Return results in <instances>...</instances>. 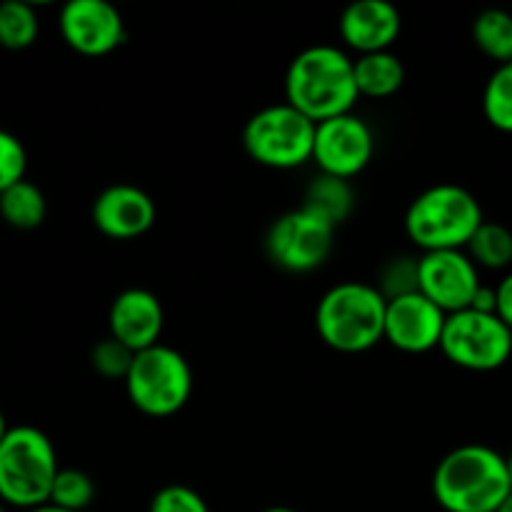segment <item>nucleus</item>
<instances>
[{"mask_svg": "<svg viewBox=\"0 0 512 512\" xmlns=\"http://www.w3.org/2000/svg\"><path fill=\"white\" fill-rule=\"evenodd\" d=\"M353 70L360 98H390L405 83V65L393 50L358 55V58H353Z\"/></svg>", "mask_w": 512, "mask_h": 512, "instance_id": "17", "label": "nucleus"}, {"mask_svg": "<svg viewBox=\"0 0 512 512\" xmlns=\"http://www.w3.org/2000/svg\"><path fill=\"white\" fill-rule=\"evenodd\" d=\"M485 120L500 133H512V63L498 65L483 90Z\"/></svg>", "mask_w": 512, "mask_h": 512, "instance_id": "23", "label": "nucleus"}, {"mask_svg": "<svg viewBox=\"0 0 512 512\" xmlns=\"http://www.w3.org/2000/svg\"><path fill=\"white\" fill-rule=\"evenodd\" d=\"M158 218L153 198L138 185L105 188L93 203V225L113 240H133L148 233Z\"/></svg>", "mask_w": 512, "mask_h": 512, "instance_id": "14", "label": "nucleus"}, {"mask_svg": "<svg viewBox=\"0 0 512 512\" xmlns=\"http://www.w3.org/2000/svg\"><path fill=\"white\" fill-rule=\"evenodd\" d=\"M498 512H512V495H510L508 500H505V503H503V508H500Z\"/></svg>", "mask_w": 512, "mask_h": 512, "instance_id": "33", "label": "nucleus"}, {"mask_svg": "<svg viewBox=\"0 0 512 512\" xmlns=\"http://www.w3.org/2000/svg\"><path fill=\"white\" fill-rule=\"evenodd\" d=\"M0 512H5V505L3 503H0Z\"/></svg>", "mask_w": 512, "mask_h": 512, "instance_id": "36", "label": "nucleus"}, {"mask_svg": "<svg viewBox=\"0 0 512 512\" xmlns=\"http://www.w3.org/2000/svg\"><path fill=\"white\" fill-rule=\"evenodd\" d=\"M148 512H210L198 490L188 485H165L150 500Z\"/></svg>", "mask_w": 512, "mask_h": 512, "instance_id": "28", "label": "nucleus"}, {"mask_svg": "<svg viewBox=\"0 0 512 512\" xmlns=\"http://www.w3.org/2000/svg\"><path fill=\"white\" fill-rule=\"evenodd\" d=\"M8 423H5V415H3V410H0V443H3V438L5 435H8Z\"/></svg>", "mask_w": 512, "mask_h": 512, "instance_id": "31", "label": "nucleus"}, {"mask_svg": "<svg viewBox=\"0 0 512 512\" xmlns=\"http://www.w3.org/2000/svg\"><path fill=\"white\" fill-rule=\"evenodd\" d=\"M25 170H28V153L23 143L13 133L0 128V193L25 180Z\"/></svg>", "mask_w": 512, "mask_h": 512, "instance_id": "27", "label": "nucleus"}, {"mask_svg": "<svg viewBox=\"0 0 512 512\" xmlns=\"http://www.w3.org/2000/svg\"><path fill=\"white\" fill-rule=\"evenodd\" d=\"M58 473V455L43 430H8L0 443V503L25 512L48 505Z\"/></svg>", "mask_w": 512, "mask_h": 512, "instance_id": "5", "label": "nucleus"}, {"mask_svg": "<svg viewBox=\"0 0 512 512\" xmlns=\"http://www.w3.org/2000/svg\"><path fill=\"white\" fill-rule=\"evenodd\" d=\"M48 215L43 190L30 180L10 185L5 193H0V218L15 230H35L43 225Z\"/></svg>", "mask_w": 512, "mask_h": 512, "instance_id": "19", "label": "nucleus"}, {"mask_svg": "<svg viewBox=\"0 0 512 512\" xmlns=\"http://www.w3.org/2000/svg\"><path fill=\"white\" fill-rule=\"evenodd\" d=\"M418 283L420 295L438 305L445 315L468 310L483 285L478 265L465 250H438V253L420 255Z\"/></svg>", "mask_w": 512, "mask_h": 512, "instance_id": "12", "label": "nucleus"}, {"mask_svg": "<svg viewBox=\"0 0 512 512\" xmlns=\"http://www.w3.org/2000/svg\"><path fill=\"white\" fill-rule=\"evenodd\" d=\"M403 30V15L390 0H355L343 10L338 33L358 55L383 53L395 45Z\"/></svg>", "mask_w": 512, "mask_h": 512, "instance_id": "15", "label": "nucleus"}, {"mask_svg": "<svg viewBox=\"0 0 512 512\" xmlns=\"http://www.w3.org/2000/svg\"><path fill=\"white\" fill-rule=\"evenodd\" d=\"M465 253L478 268L503 270L512 263V233L505 225L485 220L468 243Z\"/></svg>", "mask_w": 512, "mask_h": 512, "instance_id": "21", "label": "nucleus"}, {"mask_svg": "<svg viewBox=\"0 0 512 512\" xmlns=\"http://www.w3.org/2000/svg\"><path fill=\"white\" fill-rule=\"evenodd\" d=\"M495 315L512 330V273L505 275L495 288Z\"/></svg>", "mask_w": 512, "mask_h": 512, "instance_id": "29", "label": "nucleus"}, {"mask_svg": "<svg viewBox=\"0 0 512 512\" xmlns=\"http://www.w3.org/2000/svg\"><path fill=\"white\" fill-rule=\"evenodd\" d=\"M375 155V135L358 115H338L315 128L313 163L320 173L353 180L363 173Z\"/></svg>", "mask_w": 512, "mask_h": 512, "instance_id": "10", "label": "nucleus"}, {"mask_svg": "<svg viewBox=\"0 0 512 512\" xmlns=\"http://www.w3.org/2000/svg\"><path fill=\"white\" fill-rule=\"evenodd\" d=\"M508 473H510V480H512V453L508 455Z\"/></svg>", "mask_w": 512, "mask_h": 512, "instance_id": "35", "label": "nucleus"}, {"mask_svg": "<svg viewBox=\"0 0 512 512\" xmlns=\"http://www.w3.org/2000/svg\"><path fill=\"white\" fill-rule=\"evenodd\" d=\"M433 495L445 512H498L512 495L508 458L488 445H460L435 468Z\"/></svg>", "mask_w": 512, "mask_h": 512, "instance_id": "2", "label": "nucleus"}, {"mask_svg": "<svg viewBox=\"0 0 512 512\" xmlns=\"http://www.w3.org/2000/svg\"><path fill=\"white\" fill-rule=\"evenodd\" d=\"M263 512H298V510H293V508H268Z\"/></svg>", "mask_w": 512, "mask_h": 512, "instance_id": "34", "label": "nucleus"}, {"mask_svg": "<svg viewBox=\"0 0 512 512\" xmlns=\"http://www.w3.org/2000/svg\"><path fill=\"white\" fill-rule=\"evenodd\" d=\"M28 512H68V510H60V508H55V505H40V508H35V510H28Z\"/></svg>", "mask_w": 512, "mask_h": 512, "instance_id": "32", "label": "nucleus"}, {"mask_svg": "<svg viewBox=\"0 0 512 512\" xmlns=\"http://www.w3.org/2000/svg\"><path fill=\"white\" fill-rule=\"evenodd\" d=\"M95 500V483L78 468H60L50 493V505L68 512H83Z\"/></svg>", "mask_w": 512, "mask_h": 512, "instance_id": "24", "label": "nucleus"}, {"mask_svg": "<svg viewBox=\"0 0 512 512\" xmlns=\"http://www.w3.org/2000/svg\"><path fill=\"white\" fill-rule=\"evenodd\" d=\"M58 25L65 45L85 58H103L125 43V20L108 0H70Z\"/></svg>", "mask_w": 512, "mask_h": 512, "instance_id": "11", "label": "nucleus"}, {"mask_svg": "<svg viewBox=\"0 0 512 512\" xmlns=\"http://www.w3.org/2000/svg\"><path fill=\"white\" fill-rule=\"evenodd\" d=\"M418 268L420 258L413 255H398V258H390L388 263L380 268V278L375 283V288L380 290L385 300H398L405 295L420 293L418 283Z\"/></svg>", "mask_w": 512, "mask_h": 512, "instance_id": "25", "label": "nucleus"}, {"mask_svg": "<svg viewBox=\"0 0 512 512\" xmlns=\"http://www.w3.org/2000/svg\"><path fill=\"white\" fill-rule=\"evenodd\" d=\"M440 353L453 365L473 373L503 368L512 355V330L498 315L468 308L448 315Z\"/></svg>", "mask_w": 512, "mask_h": 512, "instance_id": "8", "label": "nucleus"}, {"mask_svg": "<svg viewBox=\"0 0 512 512\" xmlns=\"http://www.w3.org/2000/svg\"><path fill=\"white\" fill-rule=\"evenodd\" d=\"M483 223L478 198L455 183L423 190L405 213V233L423 253L465 250Z\"/></svg>", "mask_w": 512, "mask_h": 512, "instance_id": "4", "label": "nucleus"}, {"mask_svg": "<svg viewBox=\"0 0 512 512\" xmlns=\"http://www.w3.org/2000/svg\"><path fill=\"white\" fill-rule=\"evenodd\" d=\"M315 128L293 105L278 103L260 108L243 128V148L258 165L273 170H293L313 160Z\"/></svg>", "mask_w": 512, "mask_h": 512, "instance_id": "7", "label": "nucleus"}, {"mask_svg": "<svg viewBox=\"0 0 512 512\" xmlns=\"http://www.w3.org/2000/svg\"><path fill=\"white\" fill-rule=\"evenodd\" d=\"M470 308L478 310V313H493L495 315V288L480 285V290L475 293L473 305H470Z\"/></svg>", "mask_w": 512, "mask_h": 512, "instance_id": "30", "label": "nucleus"}, {"mask_svg": "<svg viewBox=\"0 0 512 512\" xmlns=\"http://www.w3.org/2000/svg\"><path fill=\"white\" fill-rule=\"evenodd\" d=\"M388 300L370 283L345 280L333 285L315 308V330L328 348L358 355L385 340Z\"/></svg>", "mask_w": 512, "mask_h": 512, "instance_id": "3", "label": "nucleus"}, {"mask_svg": "<svg viewBox=\"0 0 512 512\" xmlns=\"http://www.w3.org/2000/svg\"><path fill=\"white\" fill-rule=\"evenodd\" d=\"M333 243L335 225L303 205L280 215L265 235L268 258L288 273H310L320 268L333 253Z\"/></svg>", "mask_w": 512, "mask_h": 512, "instance_id": "9", "label": "nucleus"}, {"mask_svg": "<svg viewBox=\"0 0 512 512\" xmlns=\"http://www.w3.org/2000/svg\"><path fill=\"white\" fill-rule=\"evenodd\" d=\"M133 360V350L120 343V340L110 338V335L100 340V343H95L93 350H90V365H93L95 373L108 380H123L125 383L130 368H133Z\"/></svg>", "mask_w": 512, "mask_h": 512, "instance_id": "26", "label": "nucleus"}, {"mask_svg": "<svg viewBox=\"0 0 512 512\" xmlns=\"http://www.w3.org/2000/svg\"><path fill=\"white\" fill-rule=\"evenodd\" d=\"M303 208H308L310 213L320 215V218L338 228L340 223L350 218L355 208L353 185H350V180L335 178V175H315L308 188H305Z\"/></svg>", "mask_w": 512, "mask_h": 512, "instance_id": "18", "label": "nucleus"}, {"mask_svg": "<svg viewBox=\"0 0 512 512\" xmlns=\"http://www.w3.org/2000/svg\"><path fill=\"white\" fill-rule=\"evenodd\" d=\"M445 320H448V315L420 293L388 300L385 340L403 353H430V350L440 348Z\"/></svg>", "mask_w": 512, "mask_h": 512, "instance_id": "13", "label": "nucleus"}, {"mask_svg": "<svg viewBox=\"0 0 512 512\" xmlns=\"http://www.w3.org/2000/svg\"><path fill=\"white\" fill-rule=\"evenodd\" d=\"M110 338L128 345L133 353L160 343L165 328L163 303L145 288H128L113 300L108 313Z\"/></svg>", "mask_w": 512, "mask_h": 512, "instance_id": "16", "label": "nucleus"}, {"mask_svg": "<svg viewBox=\"0 0 512 512\" xmlns=\"http://www.w3.org/2000/svg\"><path fill=\"white\" fill-rule=\"evenodd\" d=\"M125 393L133 408L148 418H170L193 395V370L183 353L158 343L135 353L133 368L125 378Z\"/></svg>", "mask_w": 512, "mask_h": 512, "instance_id": "6", "label": "nucleus"}, {"mask_svg": "<svg viewBox=\"0 0 512 512\" xmlns=\"http://www.w3.org/2000/svg\"><path fill=\"white\" fill-rule=\"evenodd\" d=\"M358 98L353 58L338 45H310L290 60L285 103L315 125L353 113Z\"/></svg>", "mask_w": 512, "mask_h": 512, "instance_id": "1", "label": "nucleus"}, {"mask_svg": "<svg viewBox=\"0 0 512 512\" xmlns=\"http://www.w3.org/2000/svg\"><path fill=\"white\" fill-rule=\"evenodd\" d=\"M38 13L30 3L8 0L0 5V48L25 50L38 40Z\"/></svg>", "mask_w": 512, "mask_h": 512, "instance_id": "22", "label": "nucleus"}, {"mask_svg": "<svg viewBox=\"0 0 512 512\" xmlns=\"http://www.w3.org/2000/svg\"><path fill=\"white\" fill-rule=\"evenodd\" d=\"M473 40L480 53L498 65L512 63V15L500 8L483 10L473 20Z\"/></svg>", "mask_w": 512, "mask_h": 512, "instance_id": "20", "label": "nucleus"}]
</instances>
